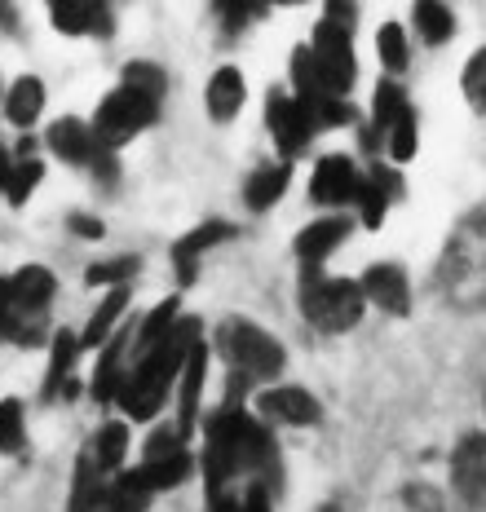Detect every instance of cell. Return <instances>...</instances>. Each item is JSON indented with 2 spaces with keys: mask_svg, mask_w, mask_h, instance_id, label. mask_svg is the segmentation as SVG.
<instances>
[{
  "mask_svg": "<svg viewBox=\"0 0 486 512\" xmlns=\"http://www.w3.org/2000/svg\"><path fill=\"white\" fill-rule=\"evenodd\" d=\"M217 336H221V354L230 358V367L243 371V376H252V380H274L283 371V362H288L279 340H274L266 327L248 323V318L221 323Z\"/></svg>",
  "mask_w": 486,
  "mask_h": 512,
  "instance_id": "5b68a950",
  "label": "cell"
},
{
  "mask_svg": "<svg viewBox=\"0 0 486 512\" xmlns=\"http://www.w3.org/2000/svg\"><path fill=\"white\" fill-rule=\"evenodd\" d=\"M182 323V318H177V296L173 301H164V305H155L151 314L142 318V327H133V340H137V354H151L155 345H160V340L173 332V327Z\"/></svg>",
  "mask_w": 486,
  "mask_h": 512,
  "instance_id": "f1b7e54d",
  "label": "cell"
},
{
  "mask_svg": "<svg viewBox=\"0 0 486 512\" xmlns=\"http://www.w3.org/2000/svg\"><path fill=\"white\" fill-rule=\"evenodd\" d=\"M358 287H363V296L372 305H380L385 314H398L403 318L407 309H411V287H407V274H403V265H394V261H380L372 265V270L358 279Z\"/></svg>",
  "mask_w": 486,
  "mask_h": 512,
  "instance_id": "8fae6325",
  "label": "cell"
},
{
  "mask_svg": "<svg viewBox=\"0 0 486 512\" xmlns=\"http://www.w3.org/2000/svg\"><path fill=\"white\" fill-rule=\"evenodd\" d=\"M67 226L76 230L80 239H102V230H107L98 217H84V212H71V221H67Z\"/></svg>",
  "mask_w": 486,
  "mask_h": 512,
  "instance_id": "f6af8a7d",
  "label": "cell"
},
{
  "mask_svg": "<svg viewBox=\"0 0 486 512\" xmlns=\"http://www.w3.org/2000/svg\"><path fill=\"white\" fill-rule=\"evenodd\" d=\"M407 111V98H403V89H398L394 80H380V89H376V106H372V120L380 133H389V128L398 124V115Z\"/></svg>",
  "mask_w": 486,
  "mask_h": 512,
  "instance_id": "836d02e7",
  "label": "cell"
},
{
  "mask_svg": "<svg viewBox=\"0 0 486 512\" xmlns=\"http://www.w3.org/2000/svg\"><path fill=\"white\" fill-rule=\"evenodd\" d=\"M195 340H204L199 336V323L195 318H182V323H177L173 332L151 349V354L137 358L133 371H124V389H120V398L115 402L124 407L129 420H151V415L164 407L168 389H173V380L182 376L186 354L195 349Z\"/></svg>",
  "mask_w": 486,
  "mask_h": 512,
  "instance_id": "7a4b0ae2",
  "label": "cell"
},
{
  "mask_svg": "<svg viewBox=\"0 0 486 512\" xmlns=\"http://www.w3.org/2000/svg\"><path fill=\"white\" fill-rule=\"evenodd\" d=\"M482 437H486V433H482Z\"/></svg>",
  "mask_w": 486,
  "mask_h": 512,
  "instance_id": "c3c4849f",
  "label": "cell"
},
{
  "mask_svg": "<svg viewBox=\"0 0 486 512\" xmlns=\"http://www.w3.org/2000/svg\"><path fill=\"white\" fill-rule=\"evenodd\" d=\"M358 181L363 177H358L350 155H323L310 177V195L319 199V204H354Z\"/></svg>",
  "mask_w": 486,
  "mask_h": 512,
  "instance_id": "30bf717a",
  "label": "cell"
},
{
  "mask_svg": "<svg viewBox=\"0 0 486 512\" xmlns=\"http://www.w3.org/2000/svg\"><path fill=\"white\" fill-rule=\"evenodd\" d=\"M288 181H292V159H283V164H266V168H257L248 181V208L252 212H266L270 204H279L283 199V190H288Z\"/></svg>",
  "mask_w": 486,
  "mask_h": 512,
  "instance_id": "7402d4cb",
  "label": "cell"
},
{
  "mask_svg": "<svg viewBox=\"0 0 486 512\" xmlns=\"http://www.w3.org/2000/svg\"><path fill=\"white\" fill-rule=\"evenodd\" d=\"M9 18H14V9H9V5H0V31L9 27Z\"/></svg>",
  "mask_w": 486,
  "mask_h": 512,
  "instance_id": "7dc6e473",
  "label": "cell"
},
{
  "mask_svg": "<svg viewBox=\"0 0 486 512\" xmlns=\"http://www.w3.org/2000/svg\"><path fill=\"white\" fill-rule=\"evenodd\" d=\"M9 173H14V159H9V151L0 146V190L9 186Z\"/></svg>",
  "mask_w": 486,
  "mask_h": 512,
  "instance_id": "bcb514c9",
  "label": "cell"
},
{
  "mask_svg": "<svg viewBox=\"0 0 486 512\" xmlns=\"http://www.w3.org/2000/svg\"><path fill=\"white\" fill-rule=\"evenodd\" d=\"M451 477H456V490L469 499L473 508H486V437L469 433L451 455Z\"/></svg>",
  "mask_w": 486,
  "mask_h": 512,
  "instance_id": "9c48e42d",
  "label": "cell"
},
{
  "mask_svg": "<svg viewBox=\"0 0 486 512\" xmlns=\"http://www.w3.org/2000/svg\"><path fill=\"white\" fill-rule=\"evenodd\" d=\"M204 473H208V504L243 499L257 486L279 490V451H274L270 433L252 415L217 411L208 420Z\"/></svg>",
  "mask_w": 486,
  "mask_h": 512,
  "instance_id": "6da1fadb",
  "label": "cell"
},
{
  "mask_svg": "<svg viewBox=\"0 0 486 512\" xmlns=\"http://www.w3.org/2000/svg\"><path fill=\"white\" fill-rule=\"evenodd\" d=\"M323 14H327L323 23H332V27H341V31H354V14H358L354 5H341V0H332V5H327Z\"/></svg>",
  "mask_w": 486,
  "mask_h": 512,
  "instance_id": "ee69618b",
  "label": "cell"
},
{
  "mask_svg": "<svg viewBox=\"0 0 486 512\" xmlns=\"http://www.w3.org/2000/svg\"><path fill=\"white\" fill-rule=\"evenodd\" d=\"M137 256H115V261H98L89 265V274H84V283L89 287H124L137 274Z\"/></svg>",
  "mask_w": 486,
  "mask_h": 512,
  "instance_id": "d6a6232c",
  "label": "cell"
},
{
  "mask_svg": "<svg viewBox=\"0 0 486 512\" xmlns=\"http://www.w3.org/2000/svg\"><path fill=\"white\" fill-rule=\"evenodd\" d=\"M89 451L102 473H115V468L124 464V455H129V429H124V424H102V433L93 437Z\"/></svg>",
  "mask_w": 486,
  "mask_h": 512,
  "instance_id": "f546056e",
  "label": "cell"
},
{
  "mask_svg": "<svg viewBox=\"0 0 486 512\" xmlns=\"http://www.w3.org/2000/svg\"><path fill=\"white\" fill-rule=\"evenodd\" d=\"M416 27H420V36H425L429 45H447L451 31H456V14H451L447 5H438V0H420L416 5Z\"/></svg>",
  "mask_w": 486,
  "mask_h": 512,
  "instance_id": "4dcf8cb0",
  "label": "cell"
},
{
  "mask_svg": "<svg viewBox=\"0 0 486 512\" xmlns=\"http://www.w3.org/2000/svg\"><path fill=\"white\" fill-rule=\"evenodd\" d=\"M438 287L460 309L486 305V212L464 217L456 234L447 239L438 261Z\"/></svg>",
  "mask_w": 486,
  "mask_h": 512,
  "instance_id": "3957f363",
  "label": "cell"
},
{
  "mask_svg": "<svg viewBox=\"0 0 486 512\" xmlns=\"http://www.w3.org/2000/svg\"><path fill=\"white\" fill-rule=\"evenodd\" d=\"M464 98H469V106L478 115H486V49H478L469 58V67H464Z\"/></svg>",
  "mask_w": 486,
  "mask_h": 512,
  "instance_id": "f35d334b",
  "label": "cell"
},
{
  "mask_svg": "<svg viewBox=\"0 0 486 512\" xmlns=\"http://www.w3.org/2000/svg\"><path fill=\"white\" fill-rule=\"evenodd\" d=\"M226 239H235V226H230V221H208V226L190 230L186 239H177L173 243V265H177V274H182V283H195L199 252L217 248V243H226Z\"/></svg>",
  "mask_w": 486,
  "mask_h": 512,
  "instance_id": "2e32d148",
  "label": "cell"
},
{
  "mask_svg": "<svg viewBox=\"0 0 486 512\" xmlns=\"http://www.w3.org/2000/svg\"><path fill=\"white\" fill-rule=\"evenodd\" d=\"M266 124H270V137L279 142L283 155H301L305 142L314 137L310 120H305V111H301V102L288 98V93H279V89L266 98Z\"/></svg>",
  "mask_w": 486,
  "mask_h": 512,
  "instance_id": "ba28073f",
  "label": "cell"
},
{
  "mask_svg": "<svg viewBox=\"0 0 486 512\" xmlns=\"http://www.w3.org/2000/svg\"><path fill=\"white\" fill-rule=\"evenodd\" d=\"M129 336H133V327L129 332H120V336H111L107 340V349H102V358H98V371H93V398H98V407H107V402L120 398V389H124V349H129Z\"/></svg>",
  "mask_w": 486,
  "mask_h": 512,
  "instance_id": "d6986e66",
  "label": "cell"
},
{
  "mask_svg": "<svg viewBox=\"0 0 486 512\" xmlns=\"http://www.w3.org/2000/svg\"><path fill=\"white\" fill-rule=\"evenodd\" d=\"M367 309V296L354 279H323L314 265H305V283H301V314L310 318L319 332H350L358 327Z\"/></svg>",
  "mask_w": 486,
  "mask_h": 512,
  "instance_id": "277c9868",
  "label": "cell"
},
{
  "mask_svg": "<svg viewBox=\"0 0 486 512\" xmlns=\"http://www.w3.org/2000/svg\"><path fill=\"white\" fill-rule=\"evenodd\" d=\"M151 499H155V490H146L137 482V473H124L107 482L98 512H151Z\"/></svg>",
  "mask_w": 486,
  "mask_h": 512,
  "instance_id": "603a6c76",
  "label": "cell"
},
{
  "mask_svg": "<svg viewBox=\"0 0 486 512\" xmlns=\"http://www.w3.org/2000/svg\"><path fill=\"white\" fill-rule=\"evenodd\" d=\"M9 292H14V301L31 309V314H49V301H54L58 283L45 265H23L18 274H9Z\"/></svg>",
  "mask_w": 486,
  "mask_h": 512,
  "instance_id": "ffe728a7",
  "label": "cell"
},
{
  "mask_svg": "<svg viewBox=\"0 0 486 512\" xmlns=\"http://www.w3.org/2000/svg\"><path fill=\"white\" fill-rule=\"evenodd\" d=\"M345 234H350V221H345V217H323V221H314V226H305V230L297 234V256H301L305 265H314V270H319L327 256H332V252L345 243Z\"/></svg>",
  "mask_w": 486,
  "mask_h": 512,
  "instance_id": "e0dca14e",
  "label": "cell"
},
{
  "mask_svg": "<svg viewBox=\"0 0 486 512\" xmlns=\"http://www.w3.org/2000/svg\"><path fill=\"white\" fill-rule=\"evenodd\" d=\"M407 504L416 512H442V499L429 486H407Z\"/></svg>",
  "mask_w": 486,
  "mask_h": 512,
  "instance_id": "7bdbcfd3",
  "label": "cell"
},
{
  "mask_svg": "<svg viewBox=\"0 0 486 512\" xmlns=\"http://www.w3.org/2000/svg\"><path fill=\"white\" fill-rule=\"evenodd\" d=\"M416 133H420V120H416V111H407L398 115V124L389 128V159H398V164H407L411 155H416Z\"/></svg>",
  "mask_w": 486,
  "mask_h": 512,
  "instance_id": "d590c367",
  "label": "cell"
},
{
  "mask_svg": "<svg viewBox=\"0 0 486 512\" xmlns=\"http://www.w3.org/2000/svg\"><path fill=\"white\" fill-rule=\"evenodd\" d=\"M204 376H208V345L195 340V349L186 354V367H182V393H177V433L190 437L195 429V411H199V393H204Z\"/></svg>",
  "mask_w": 486,
  "mask_h": 512,
  "instance_id": "7c38bea8",
  "label": "cell"
},
{
  "mask_svg": "<svg viewBox=\"0 0 486 512\" xmlns=\"http://www.w3.org/2000/svg\"><path fill=\"white\" fill-rule=\"evenodd\" d=\"M314 71H319V84L323 93H332V98H345V93L354 89V45H350V31L332 27V23H319L314 27Z\"/></svg>",
  "mask_w": 486,
  "mask_h": 512,
  "instance_id": "52a82bcc",
  "label": "cell"
},
{
  "mask_svg": "<svg viewBox=\"0 0 486 512\" xmlns=\"http://www.w3.org/2000/svg\"><path fill=\"white\" fill-rule=\"evenodd\" d=\"M243 76L235 67H221L213 80H208V115H213L217 124H226V120H235V115L243 111Z\"/></svg>",
  "mask_w": 486,
  "mask_h": 512,
  "instance_id": "44dd1931",
  "label": "cell"
},
{
  "mask_svg": "<svg viewBox=\"0 0 486 512\" xmlns=\"http://www.w3.org/2000/svg\"><path fill=\"white\" fill-rule=\"evenodd\" d=\"M80 354V336L76 332H58L49 345V376H45V402L62 398V384L71 380V362Z\"/></svg>",
  "mask_w": 486,
  "mask_h": 512,
  "instance_id": "484cf974",
  "label": "cell"
},
{
  "mask_svg": "<svg viewBox=\"0 0 486 512\" xmlns=\"http://www.w3.org/2000/svg\"><path fill=\"white\" fill-rule=\"evenodd\" d=\"M124 305H129V287H111L107 301H102V309L89 318V327L80 332V349H98L102 340L111 336V327H115V318L124 314Z\"/></svg>",
  "mask_w": 486,
  "mask_h": 512,
  "instance_id": "83f0119b",
  "label": "cell"
},
{
  "mask_svg": "<svg viewBox=\"0 0 486 512\" xmlns=\"http://www.w3.org/2000/svg\"><path fill=\"white\" fill-rule=\"evenodd\" d=\"M49 151L58 159H67V164H93L98 159V137H93V128L84 120L67 115V120H58L49 128Z\"/></svg>",
  "mask_w": 486,
  "mask_h": 512,
  "instance_id": "9a60e30c",
  "label": "cell"
},
{
  "mask_svg": "<svg viewBox=\"0 0 486 512\" xmlns=\"http://www.w3.org/2000/svg\"><path fill=\"white\" fill-rule=\"evenodd\" d=\"M133 473H137V482H142L146 490H173V486H182L190 477V455L177 451V455H168V460H142Z\"/></svg>",
  "mask_w": 486,
  "mask_h": 512,
  "instance_id": "4316f807",
  "label": "cell"
},
{
  "mask_svg": "<svg viewBox=\"0 0 486 512\" xmlns=\"http://www.w3.org/2000/svg\"><path fill=\"white\" fill-rule=\"evenodd\" d=\"M102 490H107V473L98 468L93 451H84L76 464V482H71V512H98Z\"/></svg>",
  "mask_w": 486,
  "mask_h": 512,
  "instance_id": "cb8c5ba5",
  "label": "cell"
},
{
  "mask_svg": "<svg viewBox=\"0 0 486 512\" xmlns=\"http://www.w3.org/2000/svg\"><path fill=\"white\" fill-rule=\"evenodd\" d=\"M23 446V407L14 398L0 402V451H18Z\"/></svg>",
  "mask_w": 486,
  "mask_h": 512,
  "instance_id": "ab89813d",
  "label": "cell"
},
{
  "mask_svg": "<svg viewBox=\"0 0 486 512\" xmlns=\"http://www.w3.org/2000/svg\"><path fill=\"white\" fill-rule=\"evenodd\" d=\"M40 177H45V164H40L36 155H31V159H14V173H9V186H5L9 204L23 208L27 199H31V190L40 186Z\"/></svg>",
  "mask_w": 486,
  "mask_h": 512,
  "instance_id": "1f68e13d",
  "label": "cell"
},
{
  "mask_svg": "<svg viewBox=\"0 0 486 512\" xmlns=\"http://www.w3.org/2000/svg\"><path fill=\"white\" fill-rule=\"evenodd\" d=\"M45 332V314H31L14 301L9 279H0V340H14V345H40Z\"/></svg>",
  "mask_w": 486,
  "mask_h": 512,
  "instance_id": "5bb4252c",
  "label": "cell"
},
{
  "mask_svg": "<svg viewBox=\"0 0 486 512\" xmlns=\"http://www.w3.org/2000/svg\"><path fill=\"white\" fill-rule=\"evenodd\" d=\"M376 49H380V62H385V71H403L407 67V36L398 23H385L376 31Z\"/></svg>",
  "mask_w": 486,
  "mask_h": 512,
  "instance_id": "8d00e7d4",
  "label": "cell"
},
{
  "mask_svg": "<svg viewBox=\"0 0 486 512\" xmlns=\"http://www.w3.org/2000/svg\"><path fill=\"white\" fill-rule=\"evenodd\" d=\"M182 451V433L177 429H160L151 437V446H146V460H168V455Z\"/></svg>",
  "mask_w": 486,
  "mask_h": 512,
  "instance_id": "b9f144b4",
  "label": "cell"
},
{
  "mask_svg": "<svg viewBox=\"0 0 486 512\" xmlns=\"http://www.w3.org/2000/svg\"><path fill=\"white\" fill-rule=\"evenodd\" d=\"M40 111H45V84H40L36 76H23L9 89V98H5V115H9V124H18V128H31L40 120Z\"/></svg>",
  "mask_w": 486,
  "mask_h": 512,
  "instance_id": "d4e9b609",
  "label": "cell"
},
{
  "mask_svg": "<svg viewBox=\"0 0 486 512\" xmlns=\"http://www.w3.org/2000/svg\"><path fill=\"white\" fill-rule=\"evenodd\" d=\"M354 204L363 212V226H380V221H385V208H389V195H385V186H376V181L367 177V181H358Z\"/></svg>",
  "mask_w": 486,
  "mask_h": 512,
  "instance_id": "74e56055",
  "label": "cell"
},
{
  "mask_svg": "<svg viewBox=\"0 0 486 512\" xmlns=\"http://www.w3.org/2000/svg\"><path fill=\"white\" fill-rule=\"evenodd\" d=\"M270 495L274 490L257 486V490H248L243 499H226V504H208V508L213 512H270Z\"/></svg>",
  "mask_w": 486,
  "mask_h": 512,
  "instance_id": "60d3db41",
  "label": "cell"
},
{
  "mask_svg": "<svg viewBox=\"0 0 486 512\" xmlns=\"http://www.w3.org/2000/svg\"><path fill=\"white\" fill-rule=\"evenodd\" d=\"M257 407L266 415H274L279 424H292V429H310V424H319V402H314L305 389H266Z\"/></svg>",
  "mask_w": 486,
  "mask_h": 512,
  "instance_id": "4fadbf2b",
  "label": "cell"
},
{
  "mask_svg": "<svg viewBox=\"0 0 486 512\" xmlns=\"http://www.w3.org/2000/svg\"><path fill=\"white\" fill-rule=\"evenodd\" d=\"M124 89H137L142 98L160 102L164 89H168V80H164L160 67H151V62H129V67H124Z\"/></svg>",
  "mask_w": 486,
  "mask_h": 512,
  "instance_id": "e575fe53",
  "label": "cell"
},
{
  "mask_svg": "<svg viewBox=\"0 0 486 512\" xmlns=\"http://www.w3.org/2000/svg\"><path fill=\"white\" fill-rule=\"evenodd\" d=\"M49 14H54V27L67 31V36H89V31H107L111 23V9L102 5V0H54L49 5Z\"/></svg>",
  "mask_w": 486,
  "mask_h": 512,
  "instance_id": "ac0fdd59",
  "label": "cell"
},
{
  "mask_svg": "<svg viewBox=\"0 0 486 512\" xmlns=\"http://www.w3.org/2000/svg\"><path fill=\"white\" fill-rule=\"evenodd\" d=\"M155 115H160V102L142 98L137 89H115L111 98H102L98 115H93V137H98V151H115V146H124L129 137H137L142 128L155 124Z\"/></svg>",
  "mask_w": 486,
  "mask_h": 512,
  "instance_id": "8992f818",
  "label": "cell"
}]
</instances>
